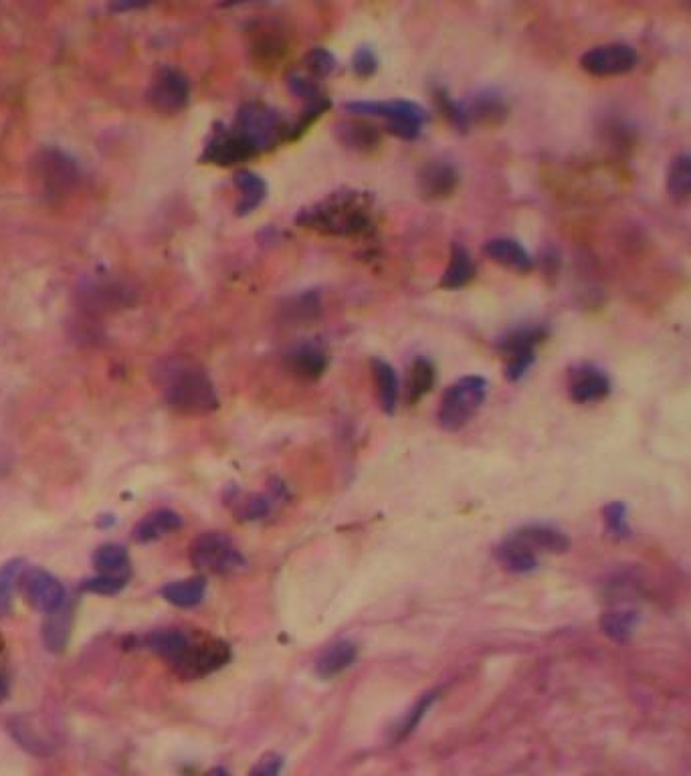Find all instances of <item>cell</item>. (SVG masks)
<instances>
[{
    "label": "cell",
    "instance_id": "obj_33",
    "mask_svg": "<svg viewBox=\"0 0 691 776\" xmlns=\"http://www.w3.org/2000/svg\"><path fill=\"white\" fill-rule=\"evenodd\" d=\"M498 558L512 572H530L538 564L536 554L530 548H526L522 542H518L514 536L508 538L498 548Z\"/></svg>",
    "mask_w": 691,
    "mask_h": 776
},
{
    "label": "cell",
    "instance_id": "obj_41",
    "mask_svg": "<svg viewBox=\"0 0 691 776\" xmlns=\"http://www.w3.org/2000/svg\"><path fill=\"white\" fill-rule=\"evenodd\" d=\"M287 310L291 314V322H304V320H312V318L316 320L320 310H322V304H320L318 294H304L300 298H295Z\"/></svg>",
    "mask_w": 691,
    "mask_h": 776
},
{
    "label": "cell",
    "instance_id": "obj_10",
    "mask_svg": "<svg viewBox=\"0 0 691 776\" xmlns=\"http://www.w3.org/2000/svg\"><path fill=\"white\" fill-rule=\"evenodd\" d=\"M548 336L540 326H524L512 330L500 340V350L506 358V378L520 380L536 360V346Z\"/></svg>",
    "mask_w": 691,
    "mask_h": 776
},
{
    "label": "cell",
    "instance_id": "obj_29",
    "mask_svg": "<svg viewBox=\"0 0 691 776\" xmlns=\"http://www.w3.org/2000/svg\"><path fill=\"white\" fill-rule=\"evenodd\" d=\"M354 659H356V645L350 641H338L320 655L316 669L322 677L330 679L346 671L354 663Z\"/></svg>",
    "mask_w": 691,
    "mask_h": 776
},
{
    "label": "cell",
    "instance_id": "obj_18",
    "mask_svg": "<svg viewBox=\"0 0 691 776\" xmlns=\"http://www.w3.org/2000/svg\"><path fill=\"white\" fill-rule=\"evenodd\" d=\"M461 110L469 126H498L508 118V104L504 102V97L491 89L477 91L467 102L461 104Z\"/></svg>",
    "mask_w": 691,
    "mask_h": 776
},
{
    "label": "cell",
    "instance_id": "obj_21",
    "mask_svg": "<svg viewBox=\"0 0 691 776\" xmlns=\"http://www.w3.org/2000/svg\"><path fill=\"white\" fill-rule=\"evenodd\" d=\"M483 253L491 261H496L502 267L514 269L518 273H530L534 269L532 255L516 239H508V237L491 239L483 245Z\"/></svg>",
    "mask_w": 691,
    "mask_h": 776
},
{
    "label": "cell",
    "instance_id": "obj_42",
    "mask_svg": "<svg viewBox=\"0 0 691 776\" xmlns=\"http://www.w3.org/2000/svg\"><path fill=\"white\" fill-rule=\"evenodd\" d=\"M352 69L358 77L368 79L378 71V59L370 47H358L352 57Z\"/></svg>",
    "mask_w": 691,
    "mask_h": 776
},
{
    "label": "cell",
    "instance_id": "obj_8",
    "mask_svg": "<svg viewBox=\"0 0 691 776\" xmlns=\"http://www.w3.org/2000/svg\"><path fill=\"white\" fill-rule=\"evenodd\" d=\"M35 176L47 197H63L79 182L81 172L67 152L45 148L35 158Z\"/></svg>",
    "mask_w": 691,
    "mask_h": 776
},
{
    "label": "cell",
    "instance_id": "obj_23",
    "mask_svg": "<svg viewBox=\"0 0 691 776\" xmlns=\"http://www.w3.org/2000/svg\"><path fill=\"white\" fill-rule=\"evenodd\" d=\"M514 538L522 542L526 548H530L534 554L538 552L560 554V552H566L570 546V540L560 530L550 526H526L514 532Z\"/></svg>",
    "mask_w": 691,
    "mask_h": 776
},
{
    "label": "cell",
    "instance_id": "obj_36",
    "mask_svg": "<svg viewBox=\"0 0 691 776\" xmlns=\"http://www.w3.org/2000/svg\"><path fill=\"white\" fill-rule=\"evenodd\" d=\"M93 566L102 574H124L128 568V552L120 544H104L93 552Z\"/></svg>",
    "mask_w": 691,
    "mask_h": 776
},
{
    "label": "cell",
    "instance_id": "obj_2",
    "mask_svg": "<svg viewBox=\"0 0 691 776\" xmlns=\"http://www.w3.org/2000/svg\"><path fill=\"white\" fill-rule=\"evenodd\" d=\"M154 376L166 405L176 413L209 415L219 409L217 388L199 364L170 358L158 364Z\"/></svg>",
    "mask_w": 691,
    "mask_h": 776
},
{
    "label": "cell",
    "instance_id": "obj_4",
    "mask_svg": "<svg viewBox=\"0 0 691 776\" xmlns=\"http://www.w3.org/2000/svg\"><path fill=\"white\" fill-rule=\"evenodd\" d=\"M344 112L356 118H382L386 130L401 140H417L421 136L423 124L427 122V112L415 102H350L344 104Z\"/></svg>",
    "mask_w": 691,
    "mask_h": 776
},
{
    "label": "cell",
    "instance_id": "obj_31",
    "mask_svg": "<svg viewBox=\"0 0 691 776\" xmlns=\"http://www.w3.org/2000/svg\"><path fill=\"white\" fill-rule=\"evenodd\" d=\"M435 384V368L427 358H417L407 376V403L415 405L419 403Z\"/></svg>",
    "mask_w": 691,
    "mask_h": 776
},
{
    "label": "cell",
    "instance_id": "obj_37",
    "mask_svg": "<svg viewBox=\"0 0 691 776\" xmlns=\"http://www.w3.org/2000/svg\"><path fill=\"white\" fill-rule=\"evenodd\" d=\"M635 627H637V613L629 609H615L605 613L603 617V631L615 641H625L627 637H631Z\"/></svg>",
    "mask_w": 691,
    "mask_h": 776
},
{
    "label": "cell",
    "instance_id": "obj_35",
    "mask_svg": "<svg viewBox=\"0 0 691 776\" xmlns=\"http://www.w3.org/2000/svg\"><path fill=\"white\" fill-rule=\"evenodd\" d=\"M287 83V89L293 97H300V100L304 102V106L308 104H314V102H320V100H326V91L322 89L320 81L314 79L312 75H308L306 71H291L285 79Z\"/></svg>",
    "mask_w": 691,
    "mask_h": 776
},
{
    "label": "cell",
    "instance_id": "obj_44",
    "mask_svg": "<svg viewBox=\"0 0 691 776\" xmlns=\"http://www.w3.org/2000/svg\"><path fill=\"white\" fill-rule=\"evenodd\" d=\"M435 700V694H429L427 698H423L413 710H411V714L405 718V722L397 728V740H401V738H407L413 730H415V726L421 722V718H423V714L429 710V706H431V702Z\"/></svg>",
    "mask_w": 691,
    "mask_h": 776
},
{
    "label": "cell",
    "instance_id": "obj_17",
    "mask_svg": "<svg viewBox=\"0 0 691 776\" xmlns=\"http://www.w3.org/2000/svg\"><path fill=\"white\" fill-rule=\"evenodd\" d=\"M417 186L419 192L429 201L449 199L459 186V174L445 160H429L419 170Z\"/></svg>",
    "mask_w": 691,
    "mask_h": 776
},
{
    "label": "cell",
    "instance_id": "obj_47",
    "mask_svg": "<svg viewBox=\"0 0 691 776\" xmlns=\"http://www.w3.org/2000/svg\"><path fill=\"white\" fill-rule=\"evenodd\" d=\"M207 776H229V772L225 768H213L211 772H207Z\"/></svg>",
    "mask_w": 691,
    "mask_h": 776
},
{
    "label": "cell",
    "instance_id": "obj_5",
    "mask_svg": "<svg viewBox=\"0 0 691 776\" xmlns=\"http://www.w3.org/2000/svg\"><path fill=\"white\" fill-rule=\"evenodd\" d=\"M487 393V382L481 376H463L453 382L439 405L437 421L445 431L463 429L481 409Z\"/></svg>",
    "mask_w": 691,
    "mask_h": 776
},
{
    "label": "cell",
    "instance_id": "obj_46",
    "mask_svg": "<svg viewBox=\"0 0 691 776\" xmlns=\"http://www.w3.org/2000/svg\"><path fill=\"white\" fill-rule=\"evenodd\" d=\"M7 698H9V684H7V679L0 675V704H3Z\"/></svg>",
    "mask_w": 691,
    "mask_h": 776
},
{
    "label": "cell",
    "instance_id": "obj_13",
    "mask_svg": "<svg viewBox=\"0 0 691 776\" xmlns=\"http://www.w3.org/2000/svg\"><path fill=\"white\" fill-rule=\"evenodd\" d=\"M9 728L13 738L25 750L37 756H49L61 744L57 728H53L51 722L41 714H21L11 720Z\"/></svg>",
    "mask_w": 691,
    "mask_h": 776
},
{
    "label": "cell",
    "instance_id": "obj_1",
    "mask_svg": "<svg viewBox=\"0 0 691 776\" xmlns=\"http://www.w3.org/2000/svg\"><path fill=\"white\" fill-rule=\"evenodd\" d=\"M374 199L368 192L344 188L308 209H304L295 223L308 231L330 237H360L372 231Z\"/></svg>",
    "mask_w": 691,
    "mask_h": 776
},
{
    "label": "cell",
    "instance_id": "obj_20",
    "mask_svg": "<svg viewBox=\"0 0 691 776\" xmlns=\"http://www.w3.org/2000/svg\"><path fill=\"white\" fill-rule=\"evenodd\" d=\"M336 138L338 142L358 154H370L380 148L382 136L376 126H372L366 120H342L336 124Z\"/></svg>",
    "mask_w": 691,
    "mask_h": 776
},
{
    "label": "cell",
    "instance_id": "obj_12",
    "mask_svg": "<svg viewBox=\"0 0 691 776\" xmlns=\"http://www.w3.org/2000/svg\"><path fill=\"white\" fill-rule=\"evenodd\" d=\"M639 63L637 51L627 43H609L588 49L580 57V67L595 77H613L633 71Z\"/></svg>",
    "mask_w": 691,
    "mask_h": 776
},
{
    "label": "cell",
    "instance_id": "obj_25",
    "mask_svg": "<svg viewBox=\"0 0 691 776\" xmlns=\"http://www.w3.org/2000/svg\"><path fill=\"white\" fill-rule=\"evenodd\" d=\"M205 593H207V580L203 576L176 580L162 589V597L170 605L180 607V609H190V607H196L199 603H203Z\"/></svg>",
    "mask_w": 691,
    "mask_h": 776
},
{
    "label": "cell",
    "instance_id": "obj_19",
    "mask_svg": "<svg viewBox=\"0 0 691 776\" xmlns=\"http://www.w3.org/2000/svg\"><path fill=\"white\" fill-rule=\"evenodd\" d=\"M285 368L300 380H318L328 368V354L318 344L302 342L285 354Z\"/></svg>",
    "mask_w": 691,
    "mask_h": 776
},
{
    "label": "cell",
    "instance_id": "obj_38",
    "mask_svg": "<svg viewBox=\"0 0 691 776\" xmlns=\"http://www.w3.org/2000/svg\"><path fill=\"white\" fill-rule=\"evenodd\" d=\"M302 65H304V71H306L308 75H312L314 79H318V81L330 77V75L338 69L336 57H334L328 49H324V47L310 49V51L306 53Z\"/></svg>",
    "mask_w": 691,
    "mask_h": 776
},
{
    "label": "cell",
    "instance_id": "obj_39",
    "mask_svg": "<svg viewBox=\"0 0 691 776\" xmlns=\"http://www.w3.org/2000/svg\"><path fill=\"white\" fill-rule=\"evenodd\" d=\"M128 582V574H100V576H93V578H87L83 585H81V591L83 593H91V595H118Z\"/></svg>",
    "mask_w": 691,
    "mask_h": 776
},
{
    "label": "cell",
    "instance_id": "obj_43",
    "mask_svg": "<svg viewBox=\"0 0 691 776\" xmlns=\"http://www.w3.org/2000/svg\"><path fill=\"white\" fill-rule=\"evenodd\" d=\"M605 524L613 536H621V538L629 536V528H627V520H625V506L623 504H609L605 508Z\"/></svg>",
    "mask_w": 691,
    "mask_h": 776
},
{
    "label": "cell",
    "instance_id": "obj_22",
    "mask_svg": "<svg viewBox=\"0 0 691 776\" xmlns=\"http://www.w3.org/2000/svg\"><path fill=\"white\" fill-rule=\"evenodd\" d=\"M233 184L239 192V199H237V215L239 217H245V215H251L255 209H259V205L265 201L267 197V184L265 180L255 174L253 170H237L233 174Z\"/></svg>",
    "mask_w": 691,
    "mask_h": 776
},
{
    "label": "cell",
    "instance_id": "obj_40",
    "mask_svg": "<svg viewBox=\"0 0 691 776\" xmlns=\"http://www.w3.org/2000/svg\"><path fill=\"white\" fill-rule=\"evenodd\" d=\"M433 97H435V104H437L439 112L447 118V122H449L457 132H467L469 124H467V120H465V114H463V110H461V104L455 102V100H451V97L447 95L445 89H435Z\"/></svg>",
    "mask_w": 691,
    "mask_h": 776
},
{
    "label": "cell",
    "instance_id": "obj_15",
    "mask_svg": "<svg viewBox=\"0 0 691 776\" xmlns=\"http://www.w3.org/2000/svg\"><path fill=\"white\" fill-rule=\"evenodd\" d=\"M568 393L578 405L599 403L611 393V378L595 364H578L568 372Z\"/></svg>",
    "mask_w": 691,
    "mask_h": 776
},
{
    "label": "cell",
    "instance_id": "obj_16",
    "mask_svg": "<svg viewBox=\"0 0 691 776\" xmlns=\"http://www.w3.org/2000/svg\"><path fill=\"white\" fill-rule=\"evenodd\" d=\"M23 593L31 607L43 611L45 615L61 609L65 605V589L61 582L47 570L33 568L23 578Z\"/></svg>",
    "mask_w": 691,
    "mask_h": 776
},
{
    "label": "cell",
    "instance_id": "obj_14",
    "mask_svg": "<svg viewBox=\"0 0 691 776\" xmlns=\"http://www.w3.org/2000/svg\"><path fill=\"white\" fill-rule=\"evenodd\" d=\"M249 55L257 69L269 71L287 55V39L273 23H255L249 29Z\"/></svg>",
    "mask_w": 691,
    "mask_h": 776
},
{
    "label": "cell",
    "instance_id": "obj_24",
    "mask_svg": "<svg viewBox=\"0 0 691 776\" xmlns=\"http://www.w3.org/2000/svg\"><path fill=\"white\" fill-rule=\"evenodd\" d=\"M182 526V518L172 510H156L142 518L134 528V540L140 544L160 540Z\"/></svg>",
    "mask_w": 691,
    "mask_h": 776
},
{
    "label": "cell",
    "instance_id": "obj_45",
    "mask_svg": "<svg viewBox=\"0 0 691 776\" xmlns=\"http://www.w3.org/2000/svg\"><path fill=\"white\" fill-rule=\"evenodd\" d=\"M283 768V758L279 754H273V752H267L263 754L255 764L253 768L249 770L247 776H279Z\"/></svg>",
    "mask_w": 691,
    "mask_h": 776
},
{
    "label": "cell",
    "instance_id": "obj_7",
    "mask_svg": "<svg viewBox=\"0 0 691 776\" xmlns=\"http://www.w3.org/2000/svg\"><path fill=\"white\" fill-rule=\"evenodd\" d=\"M231 659V649L221 639H205L192 641L188 649L172 663V669L182 679H201L207 677L221 667H225Z\"/></svg>",
    "mask_w": 691,
    "mask_h": 776
},
{
    "label": "cell",
    "instance_id": "obj_27",
    "mask_svg": "<svg viewBox=\"0 0 691 776\" xmlns=\"http://www.w3.org/2000/svg\"><path fill=\"white\" fill-rule=\"evenodd\" d=\"M71 625H73V611L67 609L65 605L53 613L47 615L43 623V643L49 651L59 653L67 647L69 635H71Z\"/></svg>",
    "mask_w": 691,
    "mask_h": 776
},
{
    "label": "cell",
    "instance_id": "obj_34",
    "mask_svg": "<svg viewBox=\"0 0 691 776\" xmlns=\"http://www.w3.org/2000/svg\"><path fill=\"white\" fill-rule=\"evenodd\" d=\"M23 572H25L23 558H13L0 566V617L11 611L13 595H15V589L19 585V580L23 578Z\"/></svg>",
    "mask_w": 691,
    "mask_h": 776
},
{
    "label": "cell",
    "instance_id": "obj_30",
    "mask_svg": "<svg viewBox=\"0 0 691 776\" xmlns=\"http://www.w3.org/2000/svg\"><path fill=\"white\" fill-rule=\"evenodd\" d=\"M190 643H192V639L178 629H162V631H154L146 637L148 649L162 655L170 663H174L188 649Z\"/></svg>",
    "mask_w": 691,
    "mask_h": 776
},
{
    "label": "cell",
    "instance_id": "obj_11",
    "mask_svg": "<svg viewBox=\"0 0 691 776\" xmlns=\"http://www.w3.org/2000/svg\"><path fill=\"white\" fill-rule=\"evenodd\" d=\"M255 150L233 130V126L215 124L211 134L207 136L205 150L201 154L203 164H215V166H237L241 162H247L255 158Z\"/></svg>",
    "mask_w": 691,
    "mask_h": 776
},
{
    "label": "cell",
    "instance_id": "obj_28",
    "mask_svg": "<svg viewBox=\"0 0 691 776\" xmlns=\"http://www.w3.org/2000/svg\"><path fill=\"white\" fill-rule=\"evenodd\" d=\"M473 277H475V265L469 251L463 245L453 243L451 259H449L447 271L443 273L441 287L459 289V287H465Z\"/></svg>",
    "mask_w": 691,
    "mask_h": 776
},
{
    "label": "cell",
    "instance_id": "obj_32",
    "mask_svg": "<svg viewBox=\"0 0 691 776\" xmlns=\"http://www.w3.org/2000/svg\"><path fill=\"white\" fill-rule=\"evenodd\" d=\"M667 192L673 201L691 199V154H679L673 158L667 172Z\"/></svg>",
    "mask_w": 691,
    "mask_h": 776
},
{
    "label": "cell",
    "instance_id": "obj_3",
    "mask_svg": "<svg viewBox=\"0 0 691 776\" xmlns=\"http://www.w3.org/2000/svg\"><path fill=\"white\" fill-rule=\"evenodd\" d=\"M233 130L255 150V154L269 152L281 142H287L289 126L281 114L261 102H245L235 116Z\"/></svg>",
    "mask_w": 691,
    "mask_h": 776
},
{
    "label": "cell",
    "instance_id": "obj_6",
    "mask_svg": "<svg viewBox=\"0 0 691 776\" xmlns=\"http://www.w3.org/2000/svg\"><path fill=\"white\" fill-rule=\"evenodd\" d=\"M190 562L203 572L233 574L245 566L241 550L221 532H205L190 544Z\"/></svg>",
    "mask_w": 691,
    "mask_h": 776
},
{
    "label": "cell",
    "instance_id": "obj_26",
    "mask_svg": "<svg viewBox=\"0 0 691 776\" xmlns=\"http://www.w3.org/2000/svg\"><path fill=\"white\" fill-rule=\"evenodd\" d=\"M370 364H372V374H374V380L378 386L380 407L386 415H392L399 407V393H401L397 372H394V368L388 362H384L380 358H372Z\"/></svg>",
    "mask_w": 691,
    "mask_h": 776
},
{
    "label": "cell",
    "instance_id": "obj_9",
    "mask_svg": "<svg viewBox=\"0 0 691 776\" xmlns=\"http://www.w3.org/2000/svg\"><path fill=\"white\" fill-rule=\"evenodd\" d=\"M146 97L156 112L164 116H176L186 110L190 102V81L180 69L162 67L154 75Z\"/></svg>",
    "mask_w": 691,
    "mask_h": 776
}]
</instances>
